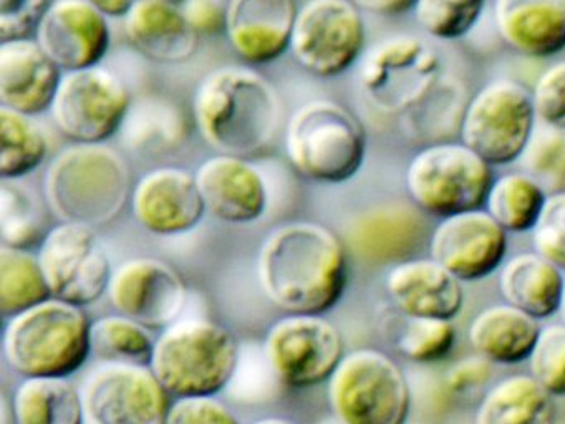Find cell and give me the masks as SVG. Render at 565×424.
Returning <instances> with one entry per match:
<instances>
[{
	"label": "cell",
	"mask_w": 565,
	"mask_h": 424,
	"mask_svg": "<svg viewBox=\"0 0 565 424\" xmlns=\"http://www.w3.org/2000/svg\"><path fill=\"white\" fill-rule=\"evenodd\" d=\"M297 12L294 0H230L227 40L249 65L274 62L289 50Z\"/></svg>",
	"instance_id": "cb8c5ba5"
},
{
	"label": "cell",
	"mask_w": 565,
	"mask_h": 424,
	"mask_svg": "<svg viewBox=\"0 0 565 424\" xmlns=\"http://www.w3.org/2000/svg\"><path fill=\"white\" fill-rule=\"evenodd\" d=\"M537 121L532 92L514 80H494L466 103L459 141L492 168L509 166L524 156Z\"/></svg>",
	"instance_id": "9c48e42d"
},
{
	"label": "cell",
	"mask_w": 565,
	"mask_h": 424,
	"mask_svg": "<svg viewBox=\"0 0 565 424\" xmlns=\"http://www.w3.org/2000/svg\"><path fill=\"white\" fill-rule=\"evenodd\" d=\"M548 192L527 172H509L494 179L484 209L511 234L532 232Z\"/></svg>",
	"instance_id": "836d02e7"
},
{
	"label": "cell",
	"mask_w": 565,
	"mask_h": 424,
	"mask_svg": "<svg viewBox=\"0 0 565 424\" xmlns=\"http://www.w3.org/2000/svg\"><path fill=\"white\" fill-rule=\"evenodd\" d=\"M360 10L375 15L395 17L413 10L416 0H352Z\"/></svg>",
	"instance_id": "c3c4849f"
},
{
	"label": "cell",
	"mask_w": 565,
	"mask_h": 424,
	"mask_svg": "<svg viewBox=\"0 0 565 424\" xmlns=\"http://www.w3.org/2000/svg\"><path fill=\"white\" fill-rule=\"evenodd\" d=\"M85 424H167L171 396L150 367L100 363L81 384Z\"/></svg>",
	"instance_id": "5bb4252c"
},
{
	"label": "cell",
	"mask_w": 565,
	"mask_h": 424,
	"mask_svg": "<svg viewBox=\"0 0 565 424\" xmlns=\"http://www.w3.org/2000/svg\"><path fill=\"white\" fill-rule=\"evenodd\" d=\"M327 398L340 424H406L412 411V391L402 368L373 348L343 357L327 381Z\"/></svg>",
	"instance_id": "52a82bcc"
},
{
	"label": "cell",
	"mask_w": 565,
	"mask_h": 424,
	"mask_svg": "<svg viewBox=\"0 0 565 424\" xmlns=\"http://www.w3.org/2000/svg\"><path fill=\"white\" fill-rule=\"evenodd\" d=\"M475 424H555L554 398L531 374H512L489 388Z\"/></svg>",
	"instance_id": "f546056e"
},
{
	"label": "cell",
	"mask_w": 565,
	"mask_h": 424,
	"mask_svg": "<svg viewBox=\"0 0 565 424\" xmlns=\"http://www.w3.org/2000/svg\"><path fill=\"white\" fill-rule=\"evenodd\" d=\"M51 288L38 255L0 245V311L14 317L51 298Z\"/></svg>",
	"instance_id": "d590c367"
},
{
	"label": "cell",
	"mask_w": 565,
	"mask_h": 424,
	"mask_svg": "<svg viewBox=\"0 0 565 424\" xmlns=\"http://www.w3.org/2000/svg\"><path fill=\"white\" fill-rule=\"evenodd\" d=\"M52 297L87 307L110 287V257L94 227L61 222L45 235L38 252Z\"/></svg>",
	"instance_id": "9a60e30c"
},
{
	"label": "cell",
	"mask_w": 565,
	"mask_h": 424,
	"mask_svg": "<svg viewBox=\"0 0 565 424\" xmlns=\"http://www.w3.org/2000/svg\"><path fill=\"white\" fill-rule=\"evenodd\" d=\"M233 331L206 318H183L154 340L150 368L173 398L216 396L239 368Z\"/></svg>",
	"instance_id": "5b68a950"
},
{
	"label": "cell",
	"mask_w": 565,
	"mask_h": 424,
	"mask_svg": "<svg viewBox=\"0 0 565 424\" xmlns=\"http://www.w3.org/2000/svg\"><path fill=\"white\" fill-rule=\"evenodd\" d=\"M131 191L127 161L105 142H74L52 159L45 172V202L62 222L94 229L110 224L130 201Z\"/></svg>",
	"instance_id": "3957f363"
},
{
	"label": "cell",
	"mask_w": 565,
	"mask_h": 424,
	"mask_svg": "<svg viewBox=\"0 0 565 424\" xmlns=\"http://www.w3.org/2000/svg\"><path fill=\"white\" fill-rule=\"evenodd\" d=\"M51 0H0V42L35 33Z\"/></svg>",
	"instance_id": "f6af8a7d"
},
{
	"label": "cell",
	"mask_w": 565,
	"mask_h": 424,
	"mask_svg": "<svg viewBox=\"0 0 565 424\" xmlns=\"http://www.w3.org/2000/svg\"><path fill=\"white\" fill-rule=\"evenodd\" d=\"M206 211L227 224H250L267 211L266 179L246 158H207L194 172Z\"/></svg>",
	"instance_id": "44dd1931"
},
{
	"label": "cell",
	"mask_w": 565,
	"mask_h": 424,
	"mask_svg": "<svg viewBox=\"0 0 565 424\" xmlns=\"http://www.w3.org/2000/svg\"><path fill=\"white\" fill-rule=\"evenodd\" d=\"M282 118L279 93L253 68L221 66L194 89V125L221 155L246 159L264 155L273 148Z\"/></svg>",
	"instance_id": "7a4b0ae2"
},
{
	"label": "cell",
	"mask_w": 565,
	"mask_h": 424,
	"mask_svg": "<svg viewBox=\"0 0 565 424\" xmlns=\"http://www.w3.org/2000/svg\"><path fill=\"white\" fill-rule=\"evenodd\" d=\"M253 424H296L286 417H263V420L254 421Z\"/></svg>",
	"instance_id": "816d5d0a"
},
{
	"label": "cell",
	"mask_w": 565,
	"mask_h": 424,
	"mask_svg": "<svg viewBox=\"0 0 565 424\" xmlns=\"http://www.w3.org/2000/svg\"><path fill=\"white\" fill-rule=\"evenodd\" d=\"M12 407L15 424H85L81 386L71 378H24Z\"/></svg>",
	"instance_id": "4dcf8cb0"
},
{
	"label": "cell",
	"mask_w": 565,
	"mask_h": 424,
	"mask_svg": "<svg viewBox=\"0 0 565 424\" xmlns=\"http://www.w3.org/2000/svg\"><path fill=\"white\" fill-rule=\"evenodd\" d=\"M564 285V271L537 252L515 255L499 274V290L505 304L539 321L561 311Z\"/></svg>",
	"instance_id": "4316f807"
},
{
	"label": "cell",
	"mask_w": 565,
	"mask_h": 424,
	"mask_svg": "<svg viewBox=\"0 0 565 424\" xmlns=\"http://www.w3.org/2000/svg\"><path fill=\"white\" fill-rule=\"evenodd\" d=\"M257 274L264 295L287 315H323L345 294L349 248L326 225L292 222L264 241Z\"/></svg>",
	"instance_id": "6da1fadb"
},
{
	"label": "cell",
	"mask_w": 565,
	"mask_h": 424,
	"mask_svg": "<svg viewBox=\"0 0 565 424\" xmlns=\"http://www.w3.org/2000/svg\"><path fill=\"white\" fill-rule=\"evenodd\" d=\"M49 208L21 179L0 181V239L8 247L31 251L41 247L51 225ZM51 211V209H49Z\"/></svg>",
	"instance_id": "d6a6232c"
},
{
	"label": "cell",
	"mask_w": 565,
	"mask_h": 424,
	"mask_svg": "<svg viewBox=\"0 0 565 424\" xmlns=\"http://www.w3.org/2000/svg\"><path fill=\"white\" fill-rule=\"evenodd\" d=\"M35 40L64 72L100 65L110 49L108 19L88 0H52Z\"/></svg>",
	"instance_id": "ffe728a7"
},
{
	"label": "cell",
	"mask_w": 565,
	"mask_h": 424,
	"mask_svg": "<svg viewBox=\"0 0 565 424\" xmlns=\"http://www.w3.org/2000/svg\"><path fill=\"white\" fill-rule=\"evenodd\" d=\"M64 70L38 40L0 42V106L35 116L51 109Z\"/></svg>",
	"instance_id": "603a6c76"
},
{
	"label": "cell",
	"mask_w": 565,
	"mask_h": 424,
	"mask_svg": "<svg viewBox=\"0 0 565 424\" xmlns=\"http://www.w3.org/2000/svg\"><path fill=\"white\" fill-rule=\"evenodd\" d=\"M426 214L412 201L382 202L359 212L345 227L347 248L373 265H396L415 258L429 241Z\"/></svg>",
	"instance_id": "ac0fdd59"
},
{
	"label": "cell",
	"mask_w": 565,
	"mask_h": 424,
	"mask_svg": "<svg viewBox=\"0 0 565 424\" xmlns=\"http://www.w3.org/2000/svg\"><path fill=\"white\" fill-rule=\"evenodd\" d=\"M167 424H241L230 406L214 396L174 398Z\"/></svg>",
	"instance_id": "ee69618b"
},
{
	"label": "cell",
	"mask_w": 565,
	"mask_h": 424,
	"mask_svg": "<svg viewBox=\"0 0 565 424\" xmlns=\"http://www.w3.org/2000/svg\"><path fill=\"white\" fill-rule=\"evenodd\" d=\"M131 102L124 80L97 65L64 72L49 112L68 141L100 145L120 132Z\"/></svg>",
	"instance_id": "30bf717a"
},
{
	"label": "cell",
	"mask_w": 565,
	"mask_h": 424,
	"mask_svg": "<svg viewBox=\"0 0 565 424\" xmlns=\"http://www.w3.org/2000/svg\"><path fill=\"white\" fill-rule=\"evenodd\" d=\"M107 295L118 314L161 331L180 320L188 288L167 262L137 257L115 268Z\"/></svg>",
	"instance_id": "2e32d148"
},
{
	"label": "cell",
	"mask_w": 565,
	"mask_h": 424,
	"mask_svg": "<svg viewBox=\"0 0 565 424\" xmlns=\"http://www.w3.org/2000/svg\"><path fill=\"white\" fill-rule=\"evenodd\" d=\"M541 328L539 320L512 305H492L472 318L468 340L476 354L508 367L529 360Z\"/></svg>",
	"instance_id": "83f0119b"
},
{
	"label": "cell",
	"mask_w": 565,
	"mask_h": 424,
	"mask_svg": "<svg viewBox=\"0 0 565 424\" xmlns=\"http://www.w3.org/2000/svg\"><path fill=\"white\" fill-rule=\"evenodd\" d=\"M492 19L519 55L544 60L565 50V0H494Z\"/></svg>",
	"instance_id": "d4e9b609"
},
{
	"label": "cell",
	"mask_w": 565,
	"mask_h": 424,
	"mask_svg": "<svg viewBox=\"0 0 565 424\" xmlns=\"http://www.w3.org/2000/svg\"><path fill=\"white\" fill-rule=\"evenodd\" d=\"M15 423V414L14 407H12V401L9 403L8 396L2 394V400H0V424H14Z\"/></svg>",
	"instance_id": "f907efd6"
},
{
	"label": "cell",
	"mask_w": 565,
	"mask_h": 424,
	"mask_svg": "<svg viewBox=\"0 0 565 424\" xmlns=\"http://www.w3.org/2000/svg\"><path fill=\"white\" fill-rule=\"evenodd\" d=\"M130 205L135 221L161 237L193 231L207 212L196 176L178 166H161L141 176Z\"/></svg>",
	"instance_id": "d6986e66"
},
{
	"label": "cell",
	"mask_w": 565,
	"mask_h": 424,
	"mask_svg": "<svg viewBox=\"0 0 565 424\" xmlns=\"http://www.w3.org/2000/svg\"><path fill=\"white\" fill-rule=\"evenodd\" d=\"M47 155V136L32 116L0 106V178H25L44 165Z\"/></svg>",
	"instance_id": "e575fe53"
},
{
	"label": "cell",
	"mask_w": 565,
	"mask_h": 424,
	"mask_svg": "<svg viewBox=\"0 0 565 424\" xmlns=\"http://www.w3.org/2000/svg\"><path fill=\"white\" fill-rule=\"evenodd\" d=\"M456 328L452 321L439 318L405 317L396 337V348L409 361L422 364L439 363L455 350Z\"/></svg>",
	"instance_id": "f35d334b"
},
{
	"label": "cell",
	"mask_w": 565,
	"mask_h": 424,
	"mask_svg": "<svg viewBox=\"0 0 565 424\" xmlns=\"http://www.w3.org/2000/svg\"><path fill=\"white\" fill-rule=\"evenodd\" d=\"M90 330L84 307L51 297L6 320L2 353L21 377L71 378L92 354Z\"/></svg>",
	"instance_id": "277c9868"
},
{
	"label": "cell",
	"mask_w": 565,
	"mask_h": 424,
	"mask_svg": "<svg viewBox=\"0 0 565 424\" xmlns=\"http://www.w3.org/2000/svg\"><path fill=\"white\" fill-rule=\"evenodd\" d=\"M284 148L297 174L322 184H342L365 162L366 131L347 106L313 99L290 116Z\"/></svg>",
	"instance_id": "8992f818"
},
{
	"label": "cell",
	"mask_w": 565,
	"mask_h": 424,
	"mask_svg": "<svg viewBox=\"0 0 565 424\" xmlns=\"http://www.w3.org/2000/svg\"><path fill=\"white\" fill-rule=\"evenodd\" d=\"M466 103L461 83L443 75L412 108L399 115L403 132L425 146L451 141L455 132L459 135Z\"/></svg>",
	"instance_id": "1f68e13d"
},
{
	"label": "cell",
	"mask_w": 565,
	"mask_h": 424,
	"mask_svg": "<svg viewBox=\"0 0 565 424\" xmlns=\"http://www.w3.org/2000/svg\"><path fill=\"white\" fill-rule=\"evenodd\" d=\"M525 172L545 191L565 189V131L542 125L535 128L531 142L522 156Z\"/></svg>",
	"instance_id": "ab89813d"
},
{
	"label": "cell",
	"mask_w": 565,
	"mask_h": 424,
	"mask_svg": "<svg viewBox=\"0 0 565 424\" xmlns=\"http://www.w3.org/2000/svg\"><path fill=\"white\" fill-rule=\"evenodd\" d=\"M527 361L531 377L552 398H565V324L542 327Z\"/></svg>",
	"instance_id": "60d3db41"
},
{
	"label": "cell",
	"mask_w": 565,
	"mask_h": 424,
	"mask_svg": "<svg viewBox=\"0 0 565 424\" xmlns=\"http://www.w3.org/2000/svg\"><path fill=\"white\" fill-rule=\"evenodd\" d=\"M264 354L277 380L294 390L327 383L345 357V340L323 315H287L273 325Z\"/></svg>",
	"instance_id": "4fadbf2b"
},
{
	"label": "cell",
	"mask_w": 565,
	"mask_h": 424,
	"mask_svg": "<svg viewBox=\"0 0 565 424\" xmlns=\"http://www.w3.org/2000/svg\"><path fill=\"white\" fill-rule=\"evenodd\" d=\"M443 73V59L416 35H395L376 43L360 65V86L369 102L388 115L412 108Z\"/></svg>",
	"instance_id": "8fae6325"
},
{
	"label": "cell",
	"mask_w": 565,
	"mask_h": 424,
	"mask_svg": "<svg viewBox=\"0 0 565 424\" xmlns=\"http://www.w3.org/2000/svg\"><path fill=\"white\" fill-rule=\"evenodd\" d=\"M492 374L494 371H492L491 361L475 354V357L462 358L446 371L445 386L456 396H466L488 386Z\"/></svg>",
	"instance_id": "bcb514c9"
},
{
	"label": "cell",
	"mask_w": 565,
	"mask_h": 424,
	"mask_svg": "<svg viewBox=\"0 0 565 424\" xmlns=\"http://www.w3.org/2000/svg\"><path fill=\"white\" fill-rule=\"evenodd\" d=\"M532 99L542 125L565 131V60L541 73L532 88Z\"/></svg>",
	"instance_id": "7bdbcfd3"
},
{
	"label": "cell",
	"mask_w": 565,
	"mask_h": 424,
	"mask_svg": "<svg viewBox=\"0 0 565 424\" xmlns=\"http://www.w3.org/2000/svg\"><path fill=\"white\" fill-rule=\"evenodd\" d=\"M561 314H562V318H564V324H565V285H564V297H562Z\"/></svg>",
	"instance_id": "f5cc1de1"
},
{
	"label": "cell",
	"mask_w": 565,
	"mask_h": 424,
	"mask_svg": "<svg viewBox=\"0 0 565 424\" xmlns=\"http://www.w3.org/2000/svg\"><path fill=\"white\" fill-rule=\"evenodd\" d=\"M92 354L104 363L150 367L154 340L151 330L125 315H108L92 321Z\"/></svg>",
	"instance_id": "8d00e7d4"
},
{
	"label": "cell",
	"mask_w": 565,
	"mask_h": 424,
	"mask_svg": "<svg viewBox=\"0 0 565 424\" xmlns=\"http://www.w3.org/2000/svg\"><path fill=\"white\" fill-rule=\"evenodd\" d=\"M107 19H125L135 0H88Z\"/></svg>",
	"instance_id": "681fc988"
},
{
	"label": "cell",
	"mask_w": 565,
	"mask_h": 424,
	"mask_svg": "<svg viewBox=\"0 0 565 424\" xmlns=\"http://www.w3.org/2000/svg\"><path fill=\"white\" fill-rule=\"evenodd\" d=\"M385 288L403 317L452 321L465 307L462 282L431 257L393 265L386 274Z\"/></svg>",
	"instance_id": "7402d4cb"
},
{
	"label": "cell",
	"mask_w": 565,
	"mask_h": 424,
	"mask_svg": "<svg viewBox=\"0 0 565 424\" xmlns=\"http://www.w3.org/2000/svg\"><path fill=\"white\" fill-rule=\"evenodd\" d=\"M124 33L140 55L164 65L186 62L200 43L180 3L164 0H135L125 15Z\"/></svg>",
	"instance_id": "484cf974"
},
{
	"label": "cell",
	"mask_w": 565,
	"mask_h": 424,
	"mask_svg": "<svg viewBox=\"0 0 565 424\" xmlns=\"http://www.w3.org/2000/svg\"><path fill=\"white\" fill-rule=\"evenodd\" d=\"M492 181V166L462 141L423 146L405 171L409 201L439 219L484 208Z\"/></svg>",
	"instance_id": "ba28073f"
},
{
	"label": "cell",
	"mask_w": 565,
	"mask_h": 424,
	"mask_svg": "<svg viewBox=\"0 0 565 424\" xmlns=\"http://www.w3.org/2000/svg\"><path fill=\"white\" fill-rule=\"evenodd\" d=\"M227 3L226 0H184L180 6L194 33L211 36L226 32Z\"/></svg>",
	"instance_id": "7dc6e473"
},
{
	"label": "cell",
	"mask_w": 565,
	"mask_h": 424,
	"mask_svg": "<svg viewBox=\"0 0 565 424\" xmlns=\"http://www.w3.org/2000/svg\"><path fill=\"white\" fill-rule=\"evenodd\" d=\"M532 247L565 272V189L547 195L537 224L532 229Z\"/></svg>",
	"instance_id": "b9f144b4"
},
{
	"label": "cell",
	"mask_w": 565,
	"mask_h": 424,
	"mask_svg": "<svg viewBox=\"0 0 565 424\" xmlns=\"http://www.w3.org/2000/svg\"><path fill=\"white\" fill-rule=\"evenodd\" d=\"M486 3L488 0H416L413 13L426 35L455 42L478 25Z\"/></svg>",
	"instance_id": "74e56055"
},
{
	"label": "cell",
	"mask_w": 565,
	"mask_h": 424,
	"mask_svg": "<svg viewBox=\"0 0 565 424\" xmlns=\"http://www.w3.org/2000/svg\"><path fill=\"white\" fill-rule=\"evenodd\" d=\"M188 116L170 96L143 95L131 102L121 125V142L134 152H168L188 138Z\"/></svg>",
	"instance_id": "f1b7e54d"
},
{
	"label": "cell",
	"mask_w": 565,
	"mask_h": 424,
	"mask_svg": "<svg viewBox=\"0 0 565 424\" xmlns=\"http://www.w3.org/2000/svg\"><path fill=\"white\" fill-rule=\"evenodd\" d=\"M365 43V20L352 0H309L297 12L289 50L306 72L333 78L362 59Z\"/></svg>",
	"instance_id": "7c38bea8"
},
{
	"label": "cell",
	"mask_w": 565,
	"mask_h": 424,
	"mask_svg": "<svg viewBox=\"0 0 565 424\" xmlns=\"http://www.w3.org/2000/svg\"><path fill=\"white\" fill-rule=\"evenodd\" d=\"M164 2H171V3H183L184 0H164Z\"/></svg>",
	"instance_id": "db71d44e"
},
{
	"label": "cell",
	"mask_w": 565,
	"mask_h": 424,
	"mask_svg": "<svg viewBox=\"0 0 565 424\" xmlns=\"http://www.w3.org/2000/svg\"><path fill=\"white\" fill-rule=\"evenodd\" d=\"M429 257L458 280L479 282L494 274L508 254V232L482 209L441 219L429 235Z\"/></svg>",
	"instance_id": "e0dca14e"
}]
</instances>
